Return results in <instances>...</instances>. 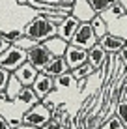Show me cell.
Wrapping results in <instances>:
<instances>
[{"label": "cell", "mask_w": 127, "mask_h": 129, "mask_svg": "<svg viewBox=\"0 0 127 129\" xmlns=\"http://www.w3.org/2000/svg\"><path fill=\"white\" fill-rule=\"evenodd\" d=\"M0 34H2L4 38H6L8 41H10V43H13L15 39H19L24 32H23V30H10V32H0Z\"/></svg>", "instance_id": "25"}, {"label": "cell", "mask_w": 127, "mask_h": 129, "mask_svg": "<svg viewBox=\"0 0 127 129\" xmlns=\"http://www.w3.org/2000/svg\"><path fill=\"white\" fill-rule=\"evenodd\" d=\"M24 62H26V51L21 49V47H17V45H13V43L0 54V68L8 69L10 73H13V71L19 68V66H23Z\"/></svg>", "instance_id": "4"}, {"label": "cell", "mask_w": 127, "mask_h": 129, "mask_svg": "<svg viewBox=\"0 0 127 129\" xmlns=\"http://www.w3.org/2000/svg\"><path fill=\"white\" fill-rule=\"evenodd\" d=\"M88 2L92 4V8H94L97 13H101L105 11L107 8H110L112 4H116V2H120V0H88Z\"/></svg>", "instance_id": "22"}, {"label": "cell", "mask_w": 127, "mask_h": 129, "mask_svg": "<svg viewBox=\"0 0 127 129\" xmlns=\"http://www.w3.org/2000/svg\"><path fill=\"white\" fill-rule=\"evenodd\" d=\"M73 84H75V79H73L71 71L54 77V90H56V88H58V90H60V88H69V86H73Z\"/></svg>", "instance_id": "20"}, {"label": "cell", "mask_w": 127, "mask_h": 129, "mask_svg": "<svg viewBox=\"0 0 127 129\" xmlns=\"http://www.w3.org/2000/svg\"><path fill=\"white\" fill-rule=\"evenodd\" d=\"M36 43H37V41H34L32 38H28V36H24V34H23L19 39H15V41H13V45H17V47H21V49H24V51H28V49H30V47H34Z\"/></svg>", "instance_id": "24"}, {"label": "cell", "mask_w": 127, "mask_h": 129, "mask_svg": "<svg viewBox=\"0 0 127 129\" xmlns=\"http://www.w3.org/2000/svg\"><path fill=\"white\" fill-rule=\"evenodd\" d=\"M23 32H24V36L32 38L34 41L43 43L45 39H49V38H52V36L58 34V26H56L54 23H51L47 17L37 15V17H34V19L24 26Z\"/></svg>", "instance_id": "2"}, {"label": "cell", "mask_w": 127, "mask_h": 129, "mask_svg": "<svg viewBox=\"0 0 127 129\" xmlns=\"http://www.w3.org/2000/svg\"><path fill=\"white\" fill-rule=\"evenodd\" d=\"M37 73H39V71L34 68V66L30 64L28 60H26L23 66H19V68L13 71V75H15V77L21 81V84H23V86H32V82L36 81Z\"/></svg>", "instance_id": "12"}, {"label": "cell", "mask_w": 127, "mask_h": 129, "mask_svg": "<svg viewBox=\"0 0 127 129\" xmlns=\"http://www.w3.org/2000/svg\"><path fill=\"white\" fill-rule=\"evenodd\" d=\"M51 118H52V110H51L45 103H43V101H39V103L32 105V107H30V109L23 114L21 122H23V123H28V125H34V127H37V129H41Z\"/></svg>", "instance_id": "3"}, {"label": "cell", "mask_w": 127, "mask_h": 129, "mask_svg": "<svg viewBox=\"0 0 127 129\" xmlns=\"http://www.w3.org/2000/svg\"><path fill=\"white\" fill-rule=\"evenodd\" d=\"M107 58H108V52L105 51L99 43H95L92 49H88V62H90V64L94 66L97 71L101 69V66L105 64V60H107Z\"/></svg>", "instance_id": "14"}, {"label": "cell", "mask_w": 127, "mask_h": 129, "mask_svg": "<svg viewBox=\"0 0 127 129\" xmlns=\"http://www.w3.org/2000/svg\"><path fill=\"white\" fill-rule=\"evenodd\" d=\"M99 15L105 19L107 28L110 34L114 36H121L127 39V11L120 2L112 4L110 8H107L105 11H101Z\"/></svg>", "instance_id": "1"}, {"label": "cell", "mask_w": 127, "mask_h": 129, "mask_svg": "<svg viewBox=\"0 0 127 129\" xmlns=\"http://www.w3.org/2000/svg\"><path fill=\"white\" fill-rule=\"evenodd\" d=\"M116 54L120 56V60L123 62V64H125V68H127V43H125V45L121 47V49H120L118 52H116Z\"/></svg>", "instance_id": "28"}, {"label": "cell", "mask_w": 127, "mask_h": 129, "mask_svg": "<svg viewBox=\"0 0 127 129\" xmlns=\"http://www.w3.org/2000/svg\"><path fill=\"white\" fill-rule=\"evenodd\" d=\"M99 45H101L105 51L108 52V54H116L118 51H120L121 47L127 43V39L125 38H121V36H114V34H110V32H107L103 36V38H99Z\"/></svg>", "instance_id": "11"}, {"label": "cell", "mask_w": 127, "mask_h": 129, "mask_svg": "<svg viewBox=\"0 0 127 129\" xmlns=\"http://www.w3.org/2000/svg\"><path fill=\"white\" fill-rule=\"evenodd\" d=\"M17 103H23L24 107H32V105H36V103H39V97H37V94L34 92V88L32 86H23V90H21V94L17 95Z\"/></svg>", "instance_id": "16"}, {"label": "cell", "mask_w": 127, "mask_h": 129, "mask_svg": "<svg viewBox=\"0 0 127 129\" xmlns=\"http://www.w3.org/2000/svg\"><path fill=\"white\" fill-rule=\"evenodd\" d=\"M78 24H80V21H78L77 17H73L71 13H69V15H65L64 21L58 24V36L69 43V41H71V38H73L75 32H77Z\"/></svg>", "instance_id": "10"}, {"label": "cell", "mask_w": 127, "mask_h": 129, "mask_svg": "<svg viewBox=\"0 0 127 129\" xmlns=\"http://www.w3.org/2000/svg\"><path fill=\"white\" fill-rule=\"evenodd\" d=\"M0 129H11V125H10V120H6L0 114Z\"/></svg>", "instance_id": "30"}, {"label": "cell", "mask_w": 127, "mask_h": 129, "mask_svg": "<svg viewBox=\"0 0 127 129\" xmlns=\"http://www.w3.org/2000/svg\"><path fill=\"white\" fill-rule=\"evenodd\" d=\"M51 58H52V52L43 45V43H36L34 47H30L28 51H26V60L37 71H43V68L49 64Z\"/></svg>", "instance_id": "6"}, {"label": "cell", "mask_w": 127, "mask_h": 129, "mask_svg": "<svg viewBox=\"0 0 127 129\" xmlns=\"http://www.w3.org/2000/svg\"><path fill=\"white\" fill-rule=\"evenodd\" d=\"M10 71L8 69H4V68H0V92H4L6 90V84H8V81H10Z\"/></svg>", "instance_id": "26"}, {"label": "cell", "mask_w": 127, "mask_h": 129, "mask_svg": "<svg viewBox=\"0 0 127 129\" xmlns=\"http://www.w3.org/2000/svg\"><path fill=\"white\" fill-rule=\"evenodd\" d=\"M69 43L88 51V49H92L95 43H97V36L94 34V28H92L90 23H80L78 28H77V32H75V36L71 38Z\"/></svg>", "instance_id": "5"}, {"label": "cell", "mask_w": 127, "mask_h": 129, "mask_svg": "<svg viewBox=\"0 0 127 129\" xmlns=\"http://www.w3.org/2000/svg\"><path fill=\"white\" fill-rule=\"evenodd\" d=\"M43 45H45V47L52 52V56H64V52H65V49H67L69 43L56 34V36H52V38L45 39V41H43Z\"/></svg>", "instance_id": "15"}, {"label": "cell", "mask_w": 127, "mask_h": 129, "mask_svg": "<svg viewBox=\"0 0 127 129\" xmlns=\"http://www.w3.org/2000/svg\"><path fill=\"white\" fill-rule=\"evenodd\" d=\"M67 71H69V66H67V62H65L64 56H52L49 60V64L43 68V73H47L52 79L62 75V73H67Z\"/></svg>", "instance_id": "13"}, {"label": "cell", "mask_w": 127, "mask_h": 129, "mask_svg": "<svg viewBox=\"0 0 127 129\" xmlns=\"http://www.w3.org/2000/svg\"><path fill=\"white\" fill-rule=\"evenodd\" d=\"M125 75H127V69H125Z\"/></svg>", "instance_id": "33"}, {"label": "cell", "mask_w": 127, "mask_h": 129, "mask_svg": "<svg viewBox=\"0 0 127 129\" xmlns=\"http://www.w3.org/2000/svg\"><path fill=\"white\" fill-rule=\"evenodd\" d=\"M10 45H11V43H10V41H8V39H6V38H4V36H2V34H0V54H2V52H4V51H6V49H8V47H10Z\"/></svg>", "instance_id": "29"}, {"label": "cell", "mask_w": 127, "mask_h": 129, "mask_svg": "<svg viewBox=\"0 0 127 129\" xmlns=\"http://www.w3.org/2000/svg\"><path fill=\"white\" fill-rule=\"evenodd\" d=\"M90 24H92V28H94V34L97 36V41H99V38H103V36L108 32L107 23H105V19H103L101 15H99V13H97V15H95L94 19L90 21Z\"/></svg>", "instance_id": "19"}, {"label": "cell", "mask_w": 127, "mask_h": 129, "mask_svg": "<svg viewBox=\"0 0 127 129\" xmlns=\"http://www.w3.org/2000/svg\"><path fill=\"white\" fill-rule=\"evenodd\" d=\"M64 58H65V62H67V66H69V71H71V69L78 68L80 64L88 62V51L69 43L67 49H65V52H64Z\"/></svg>", "instance_id": "7"}, {"label": "cell", "mask_w": 127, "mask_h": 129, "mask_svg": "<svg viewBox=\"0 0 127 129\" xmlns=\"http://www.w3.org/2000/svg\"><path fill=\"white\" fill-rule=\"evenodd\" d=\"M21 90H23V84H21V81L15 77V75H10V81H8L6 84V95H8V101H15L17 99V95L21 94Z\"/></svg>", "instance_id": "17"}, {"label": "cell", "mask_w": 127, "mask_h": 129, "mask_svg": "<svg viewBox=\"0 0 127 129\" xmlns=\"http://www.w3.org/2000/svg\"><path fill=\"white\" fill-rule=\"evenodd\" d=\"M32 88H34V92L37 94L39 99H45L49 94L54 92V79L49 77L47 73H43V71H39L36 81L32 82Z\"/></svg>", "instance_id": "8"}, {"label": "cell", "mask_w": 127, "mask_h": 129, "mask_svg": "<svg viewBox=\"0 0 127 129\" xmlns=\"http://www.w3.org/2000/svg\"><path fill=\"white\" fill-rule=\"evenodd\" d=\"M17 4H19V6H26V2H28V0H15Z\"/></svg>", "instance_id": "31"}, {"label": "cell", "mask_w": 127, "mask_h": 129, "mask_svg": "<svg viewBox=\"0 0 127 129\" xmlns=\"http://www.w3.org/2000/svg\"><path fill=\"white\" fill-rule=\"evenodd\" d=\"M120 4H121L123 8H125V11H127V0H120Z\"/></svg>", "instance_id": "32"}, {"label": "cell", "mask_w": 127, "mask_h": 129, "mask_svg": "<svg viewBox=\"0 0 127 129\" xmlns=\"http://www.w3.org/2000/svg\"><path fill=\"white\" fill-rule=\"evenodd\" d=\"M114 114H116V116L121 120V122H123V125L127 127V99H121V101H118Z\"/></svg>", "instance_id": "23"}, {"label": "cell", "mask_w": 127, "mask_h": 129, "mask_svg": "<svg viewBox=\"0 0 127 129\" xmlns=\"http://www.w3.org/2000/svg\"><path fill=\"white\" fill-rule=\"evenodd\" d=\"M125 129H127V127H125Z\"/></svg>", "instance_id": "34"}, {"label": "cell", "mask_w": 127, "mask_h": 129, "mask_svg": "<svg viewBox=\"0 0 127 129\" xmlns=\"http://www.w3.org/2000/svg\"><path fill=\"white\" fill-rule=\"evenodd\" d=\"M99 129H125V125H123V122H121L116 114H112V116H108L101 123V127H99Z\"/></svg>", "instance_id": "21"}, {"label": "cell", "mask_w": 127, "mask_h": 129, "mask_svg": "<svg viewBox=\"0 0 127 129\" xmlns=\"http://www.w3.org/2000/svg\"><path fill=\"white\" fill-rule=\"evenodd\" d=\"M41 129H67V127H65L64 125V123L62 122H58V120H54V118H51L49 120V122H47L45 123V125H43Z\"/></svg>", "instance_id": "27"}, {"label": "cell", "mask_w": 127, "mask_h": 129, "mask_svg": "<svg viewBox=\"0 0 127 129\" xmlns=\"http://www.w3.org/2000/svg\"><path fill=\"white\" fill-rule=\"evenodd\" d=\"M71 15L77 17L80 23H90V21L97 15V11L92 8V4L88 2V0H75V2H73Z\"/></svg>", "instance_id": "9"}, {"label": "cell", "mask_w": 127, "mask_h": 129, "mask_svg": "<svg viewBox=\"0 0 127 129\" xmlns=\"http://www.w3.org/2000/svg\"><path fill=\"white\" fill-rule=\"evenodd\" d=\"M94 73H97V69H95L90 62H84V64H80L78 68L71 69V75H73L75 81H78V79H88L90 75H94Z\"/></svg>", "instance_id": "18"}]
</instances>
